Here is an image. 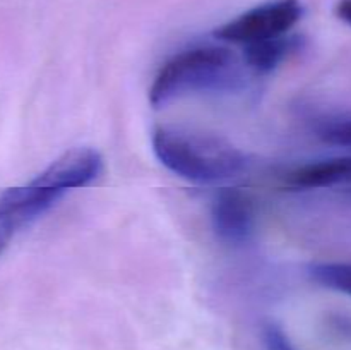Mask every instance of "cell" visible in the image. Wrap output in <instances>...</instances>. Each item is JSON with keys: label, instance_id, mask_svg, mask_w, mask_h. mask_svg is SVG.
I'll use <instances>...</instances> for the list:
<instances>
[{"label": "cell", "instance_id": "11", "mask_svg": "<svg viewBox=\"0 0 351 350\" xmlns=\"http://www.w3.org/2000/svg\"><path fill=\"white\" fill-rule=\"evenodd\" d=\"M264 345L266 350H297L276 325H267L264 328Z\"/></svg>", "mask_w": 351, "mask_h": 350}, {"label": "cell", "instance_id": "3", "mask_svg": "<svg viewBox=\"0 0 351 350\" xmlns=\"http://www.w3.org/2000/svg\"><path fill=\"white\" fill-rule=\"evenodd\" d=\"M304 16L300 0H274L247 10L237 19L223 24L215 36L232 43L250 45L287 34Z\"/></svg>", "mask_w": 351, "mask_h": 350}, {"label": "cell", "instance_id": "4", "mask_svg": "<svg viewBox=\"0 0 351 350\" xmlns=\"http://www.w3.org/2000/svg\"><path fill=\"white\" fill-rule=\"evenodd\" d=\"M211 225L216 237L226 244L247 242L256 225L254 202L247 192L221 187L211 201Z\"/></svg>", "mask_w": 351, "mask_h": 350}, {"label": "cell", "instance_id": "12", "mask_svg": "<svg viewBox=\"0 0 351 350\" xmlns=\"http://www.w3.org/2000/svg\"><path fill=\"white\" fill-rule=\"evenodd\" d=\"M19 229V225L16 223V220L5 211V209L0 206V253L9 246L10 239L16 235V232Z\"/></svg>", "mask_w": 351, "mask_h": 350}, {"label": "cell", "instance_id": "13", "mask_svg": "<svg viewBox=\"0 0 351 350\" xmlns=\"http://www.w3.org/2000/svg\"><path fill=\"white\" fill-rule=\"evenodd\" d=\"M336 14H338L339 19L351 26V0H341L336 7Z\"/></svg>", "mask_w": 351, "mask_h": 350}, {"label": "cell", "instance_id": "5", "mask_svg": "<svg viewBox=\"0 0 351 350\" xmlns=\"http://www.w3.org/2000/svg\"><path fill=\"white\" fill-rule=\"evenodd\" d=\"M103 172V158L93 148H74L48 165L31 182L41 187L67 192L89 185Z\"/></svg>", "mask_w": 351, "mask_h": 350}, {"label": "cell", "instance_id": "9", "mask_svg": "<svg viewBox=\"0 0 351 350\" xmlns=\"http://www.w3.org/2000/svg\"><path fill=\"white\" fill-rule=\"evenodd\" d=\"M308 273L317 283L351 295V263H315Z\"/></svg>", "mask_w": 351, "mask_h": 350}, {"label": "cell", "instance_id": "8", "mask_svg": "<svg viewBox=\"0 0 351 350\" xmlns=\"http://www.w3.org/2000/svg\"><path fill=\"white\" fill-rule=\"evenodd\" d=\"M346 180H351V156L302 165L288 175V184L302 189L331 187Z\"/></svg>", "mask_w": 351, "mask_h": 350}, {"label": "cell", "instance_id": "2", "mask_svg": "<svg viewBox=\"0 0 351 350\" xmlns=\"http://www.w3.org/2000/svg\"><path fill=\"white\" fill-rule=\"evenodd\" d=\"M235 65V55L225 47L201 45L178 51L154 75L151 105L161 106L185 93L230 88L237 78Z\"/></svg>", "mask_w": 351, "mask_h": 350}, {"label": "cell", "instance_id": "6", "mask_svg": "<svg viewBox=\"0 0 351 350\" xmlns=\"http://www.w3.org/2000/svg\"><path fill=\"white\" fill-rule=\"evenodd\" d=\"M64 198V192L41 187L29 182L21 187H10L0 194V206L16 220L19 229H24L41 215L53 208Z\"/></svg>", "mask_w": 351, "mask_h": 350}, {"label": "cell", "instance_id": "10", "mask_svg": "<svg viewBox=\"0 0 351 350\" xmlns=\"http://www.w3.org/2000/svg\"><path fill=\"white\" fill-rule=\"evenodd\" d=\"M319 137L336 146H351V119L326 122L319 129Z\"/></svg>", "mask_w": 351, "mask_h": 350}, {"label": "cell", "instance_id": "7", "mask_svg": "<svg viewBox=\"0 0 351 350\" xmlns=\"http://www.w3.org/2000/svg\"><path fill=\"white\" fill-rule=\"evenodd\" d=\"M304 47V36L300 34H281L269 40L256 41L245 45L243 58L247 65L259 74H267L274 71L281 62L287 60L290 55L297 54Z\"/></svg>", "mask_w": 351, "mask_h": 350}, {"label": "cell", "instance_id": "1", "mask_svg": "<svg viewBox=\"0 0 351 350\" xmlns=\"http://www.w3.org/2000/svg\"><path fill=\"white\" fill-rule=\"evenodd\" d=\"M151 143L161 165L195 184H216L247 168L245 154L215 134L163 126L154 130Z\"/></svg>", "mask_w": 351, "mask_h": 350}]
</instances>
